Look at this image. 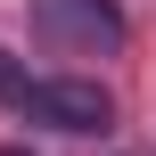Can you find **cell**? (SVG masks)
<instances>
[{"mask_svg":"<svg viewBox=\"0 0 156 156\" xmlns=\"http://www.w3.org/2000/svg\"><path fill=\"white\" fill-rule=\"evenodd\" d=\"M25 115L49 123V132H74V140L115 132V99H107V82H82V74H41V82H25Z\"/></svg>","mask_w":156,"mask_h":156,"instance_id":"6da1fadb","label":"cell"},{"mask_svg":"<svg viewBox=\"0 0 156 156\" xmlns=\"http://www.w3.org/2000/svg\"><path fill=\"white\" fill-rule=\"evenodd\" d=\"M0 90H8V99H25V82H16V74H8V58H0Z\"/></svg>","mask_w":156,"mask_h":156,"instance_id":"7a4b0ae2","label":"cell"},{"mask_svg":"<svg viewBox=\"0 0 156 156\" xmlns=\"http://www.w3.org/2000/svg\"><path fill=\"white\" fill-rule=\"evenodd\" d=\"M0 156H33V148H0Z\"/></svg>","mask_w":156,"mask_h":156,"instance_id":"3957f363","label":"cell"}]
</instances>
